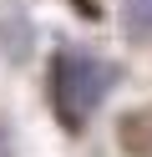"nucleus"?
<instances>
[{"label":"nucleus","instance_id":"f257e3e1","mask_svg":"<svg viewBox=\"0 0 152 157\" xmlns=\"http://www.w3.org/2000/svg\"><path fill=\"white\" fill-rule=\"evenodd\" d=\"M107 86H111V76H107V66L101 61H91V56H61L56 61V96H61V112L71 117V122H81V117L91 112V106L107 96Z\"/></svg>","mask_w":152,"mask_h":157},{"label":"nucleus","instance_id":"f03ea898","mask_svg":"<svg viewBox=\"0 0 152 157\" xmlns=\"http://www.w3.org/2000/svg\"><path fill=\"white\" fill-rule=\"evenodd\" d=\"M132 5H137V15H142V21H152V0H132Z\"/></svg>","mask_w":152,"mask_h":157}]
</instances>
